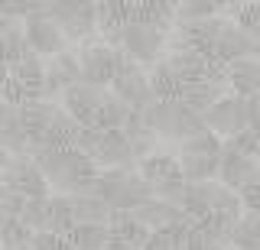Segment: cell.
Masks as SVG:
<instances>
[{
	"label": "cell",
	"instance_id": "32",
	"mask_svg": "<svg viewBox=\"0 0 260 250\" xmlns=\"http://www.w3.org/2000/svg\"><path fill=\"white\" fill-rule=\"evenodd\" d=\"M140 250H176V244H173V237H169L166 231H150V237L143 240Z\"/></svg>",
	"mask_w": 260,
	"mask_h": 250
},
{
	"label": "cell",
	"instance_id": "7",
	"mask_svg": "<svg viewBox=\"0 0 260 250\" xmlns=\"http://www.w3.org/2000/svg\"><path fill=\"white\" fill-rule=\"evenodd\" d=\"M257 52H260V39L247 36L241 26H234L231 20H224L221 33L211 43V59H215L218 65H231V62H241V59H257Z\"/></svg>",
	"mask_w": 260,
	"mask_h": 250
},
{
	"label": "cell",
	"instance_id": "15",
	"mask_svg": "<svg viewBox=\"0 0 260 250\" xmlns=\"http://www.w3.org/2000/svg\"><path fill=\"white\" fill-rule=\"evenodd\" d=\"M179 163V175H182L185 185H199V182H215L218 175V156H185V153H173Z\"/></svg>",
	"mask_w": 260,
	"mask_h": 250
},
{
	"label": "cell",
	"instance_id": "25",
	"mask_svg": "<svg viewBox=\"0 0 260 250\" xmlns=\"http://www.w3.org/2000/svg\"><path fill=\"white\" fill-rule=\"evenodd\" d=\"M20 221L36 234V231H49V198H26L23 201Z\"/></svg>",
	"mask_w": 260,
	"mask_h": 250
},
{
	"label": "cell",
	"instance_id": "5",
	"mask_svg": "<svg viewBox=\"0 0 260 250\" xmlns=\"http://www.w3.org/2000/svg\"><path fill=\"white\" fill-rule=\"evenodd\" d=\"M202 124H205L208 133H215L218 140H228V136L250 130L247 127V104L238 94H221L211 108L202 114Z\"/></svg>",
	"mask_w": 260,
	"mask_h": 250
},
{
	"label": "cell",
	"instance_id": "24",
	"mask_svg": "<svg viewBox=\"0 0 260 250\" xmlns=\"http://www.w3.org/2000/svg\"><path fill=\"white\" fill-rule=\"evenodd\" d=\"M130 111L120 104L117 98H104V104L98 108V114H94V127H101V130H120L124 127V120H127Z\"/></svg>",
	"mask_w": 260,
	"mask_h": 250
},
{
	"label": "cell",
	"instance_id": "10",
	"mask_svg": "<svg viewBox=\"0 0 260 250\" xmlns=\"http://www.w3.org/2000/svg\"><path fill=\"white\" fill-rule=\"evenodd\" d=\"M23 39H26L29 52L39 55V59H52V55H59V52L69 49L62 29L55 26L49 17H36V20L23 23Z\"/></svg>",
	"mask_w": 260,
	"mask_h": 250
},
{
	"label": "cell",
	"instance_id": "3",
	"mask_svg": "<svg viewBox=\"0 0 260 250\" xmlns=\"http://www.w3.org/2000/svg\"><path fill=\"white\" fill-rule=\"evenodd\" d=\"M46 17L62 29L65 43H85V39H94L98 36V26H94V4H78V0H69V4H43Z\"/></svg>",
	"mask_w": 260,
	"mask_h": 250
},
{
	"label": "cell",
	"instance_id": "30",
	"mask_svg": "<svg viewBox=\"0 0 260 250\" xmlns=\"http://www.w3.org/2000/svg\"><path fill=\"white\" fill-rule=\"evenodd\" d=\"M234 195H238V201H241L244 211H260V182H247V185H241Z\"/></svg>",
	"mask_w": 260,
	"mask_h": 250
},
{
	"label": "cell",
	"instance_id": "4",
	"mask_svg": "<svg viewBox=\"0 0 260 250\" xmlns=\"http://www.w3.org/2000/svg\"><path fill=\"white\" fill-rule=\"evenodd\" d=\"M162 46H166V33H159V29H153V26H140V23H127L117 33V46H114V49H120L140 68L143 65L153 68L162 59Z\"/></svg>",
	"mask_w": 260,
	"mask_h": 250
},
{
	"label": "cell",
	"instance_id": "27",
	"mask_svg": "<svg viewBox=\"0 0 260 250\" xmlns=\"http://www.w3.org/2000/svg\"><path fill=\"white\" fill-rule=\"evenodd\" d=\"M241 211L244 208H241L238 195H234L231 189H224V185H218L215 195H211V215H221V218H228V221H238Z\"/></svg>",
	"mask_w": 260,
	"mask_h": 250
},
{
	"label": "cell",
	"instance_id": "12",
	"mask_svg": "<svg viewBox=\"0 0 260 250\" xmlns=\"http://www.w3.org/2000/svg\"><path fill=\"white\" fill-rule=\"evenodd\" d=\"M224 78H228V91L238 98H250L260 91V59H241L224 65Z\"/></svg>",
	"mask_w": 260,
	"mask_h": 250
},
{
	"label": "cell",
	"instance_id": "9",
	"mask_svg": "<svg viewBox=\"0 0 260 250\" xmlns=\"http://www.w3.org/2000/svg\"><path fill=\"white\" fill-rule=\"evenodd\" d=\"M78 65H81V82L108 91V85L114 78V49L111 46H104V43H81Z\"/></svg>",
	"mask_w": 260,
	"mask_h": 250
},
{
	"label": "cell",
	"instance_id": "35",
	"mask_svg": "<svg viewBox=\"0 0 260 250\" xmlns=\"http://www.w3.org/2000/svg\"><path fill=\"white\" fill-rule=\"evenodd\" d=\"M7 159H10V156H7V153H4V150H0V169H4V166H7Z\"/></svg>",
	"mask_w": 260,
	"mask_h": 250
},
{
	"label": "cell",
	"instance_id": "23",
	"mask_svg": "<svg viewBox=\"0 0 260 250\" xmlns=\"http://www.w3.org/2000/svg\"><path fill=\"white\" fill-rule=\"evenodd\" d=\"M29 240H32V231L20 218H7L0 224V250H29Z\"/></svg>",
	"mask_w": 260,
	"mask_h": 250
},
{
	"label": "cell",
	"instance_id": "6",
	"mask_svg": "<svg viewBox=\"0 0 260 250\" xmlns=\"http://www.w3.org/2000/svg\"><path fill=\"white\" fill-rule=\"evenodd\" d=\"M0 189H10L23 198H49V182L43 179L29 156H10L7 166L0 169Z\"/></svg>",
	"mask_w": 260,
	"mask_h": 250
},
{
	"label": "cell",
	"instance_id": "28",
	"mask_svg": "<svg viewBox=\"0 0 260 250\" xmlns=\"http://www.w3.org/2000/svg\"><path fill=\"white\" fill-rule=\"evenodd\" d=\"M257 140H260L257 130H241V133H234V136H228V140H221V150H231V153H241V156L257 159V147H260Z\"/></svg>",
	"mask_w": 260,
	"mask_h": 250
},
{
	"label": "cell",
	"instance_id": "21",
	"mask_svg": "<svg viewBox=\"0 0 260 250\" xmlns=\"http://www.w3.org/2000/svg\"><path fill=\"white\" fill-rule=\"evenodd\" d=\"M46 68L52 72L55 78H59V85H62V91L69 85H78L81 82V65H78V52H72V49H65L59 55H52V59L46 62Z\"/></svg>",
	"mask_w": 260,
	"mask_h": 250
},
{
	"label": "cell",
	"instance_id": "34",
	"mask_svg": "<svg viewBox=\"0 0 260 250\" xmlns=\"http://www.w3.org/2000/svg\"><path fill=\"white\" fill-rule=\"evenodd\" d=\"M7 78H10V68H7V65H0V91H4V85H7Z\"/></svg>",
	"mask_w": 260,
	"mask_h": 250
},
{
	"label": "cell",
	"instance_id": "14",
	"mask_svg": "<svg viewBox=\"0 0 260 250\" xmlns=\"http://www.w3.org/2000/svg\"><path fill=\"white\" fill-rule=\"evenodd\" d=\"M134 221H140L146 231H162V228H169V224H176L179 218H182V211H179L176 205H166V201H159V198H150V201H143V205H137L134 211H127Z\"/></svg>",
	"mask_w": 260,
	"mask_h": 250
},
{
	"label": "cell",
	"instance_id": "31",
	"mask_svg": "<svg viewBox=\"0 0 260 250\" xmlns=\"http://www.w3.org/2000/svg\"><path fill=\"white\" fill-rule=\"evenodd\" d=\"M29 250H65V240L55 237L52 231H36L29 240Z\"/></svg>",
	"mask_w": 260,
	"mask_h": 250
},
{
	"label": "cell",
	"instance_id": "29",
	"mask_svg": "<svg viewBox=\"0 0 260 250\" xmlns=\"http://www.w3.org/2000/svg\"><path fill=\"white\" fill-rule=\"evenodd\" d=\"M182 195H185V182H182V175H173V179H162V182L153 185V198L166 201V205H176V208H179Z\"/></svg>",
	"mask_w": 260,
	"mask_h": 250
},
{
	"label": "cell",
	"instance_id": "22",
	"mask_svg": "<svg viewBox=\"0 0 260 250\" xmlns=\"http://www.w3.org/2000/svg\"><path fill=\"white\" fill-rule=\"evenodd\" d=\"M81 127L72 120L65 111H59L55 114V120L49 124V130L43 136V147H75V136H78Z\"/></svg>",
	"mask_w": 260,
	"mask_h": 250
},
{
	"label": "cell",
	"instance_id": "16",
	"mask_svg": "<svg viewBox=\"0 0 260 250\" xmlns=\"http://www.w3.org/2000/svg\"><path fill=\"white\" fill-rule=\"evenodd\" d=\"M137 169H140V179L150 185H156V182H162V179H173V175H179V163H176V156L173 153H166V150H156L153 156H146V159H140L137 163Z\"/></svg>",
	"mask_w": 260,
	"mask_h": 250
},
{
	"label": "cell",
	"instance_id": "13",
	"mask_svg": "<svg viewBox=\"0 0 260 250\" xmlns=\"http://www.w3.org/2000/svg\"><path fill=\"white\" fill-rule=\"evenodd\" d=\"M10 78L16 85L26 91L29 101H39L43 98V78H46V59H39V55H26L23 62H16L10 68Z\"/></svg>",
	"mask_w": 260,
	"mask_h": 250
},
{
	"label": "cell",
	"instance_id": "18",
	"mask_svg": "<svg viewBox=\"0 0 260 250\" xmlns=\"http://www.w3.org/2000/svg\"><path fill=\"white\" fill-rule=\"evenodd\" d=\"M72 215H75V224H91V228H108L111 208L104 205L101 198H94V195H75V198H72Z\"/></svg>",
	"mask_w": 260,
	"mask_h": 250
},
{
	"label": "cell",
	"instance_id": "2",
	"mask_svg": "<svg viewBox=\"0 0 260 250\" xmlns=\"http://www.w3.org/2000/svg\"><path fill=\"white\" fill-rule=\"evenodd\" d=\"M140 117H143V124L150 127V130L156 133L159 140L176 143V147H179V143H185L189 136H195V133L205 130L202 117L192 114L189 108H182L179 101H153Z\"/></svg>",
	"mask_w": 260,
	"mask_h": 250
},
{
	"label": "cell",
	"instance_id": "17",
	"mask_svg": "<svg viewBox=\"0 0 260 250\" xmlns=\"http://www.w3.org/2000/svg\"><path fill=\"white\" fill-rule=\"evenodd\" d=\"M150 198H153V189L137 172H130L127 179L120 182L117 195H114V201H111V211H134L137 205H143V201H150Z\"/></svg>",
	"mask_w": 260,
	"mask_h": 250
},
{
	"label": "cell",
	"instance_id": "19",
	"mask_svg": "<svg viewBox=\"0 0 260 250\" xmlns=\"http://www.w3.org/2000/svg\"><path fill=\"white\" fill-rule=\"evenodd\" d=\"M221 13V4H211V0H182V4L173 7V26H182V23H202Z\"/></svg>",
	"mask_w": 260,
	"mask_h": 250
},
{
	"label": "cell",
	"instance_id": "8",
	"mask_svg": "<svg viewBox=\"0 0 260 250\" xmlns=\"http://www.w3.org/2000/svg\"><path fill=\"white\" fill-rule=\"evenodd\" d=\"M104 98H108V91H104V88H94V85L78 82V85H69L62 91V104H65L62 111L75 120L78 127H91L98 108L104 104Z\"/></svg>",
	"mask_w": 260,
	"mask_h": 250
},
{
	"label": "cell",
	"instance_id": "1",
	"mask_svg": "<svg viewBox=\"0 0 260 250\" xmlns=\"http://www.w3.org/2000/svg\"><path fill=\"white\" fill-rule=\"evenodd\" d=\"M29 159L43 172V179L49 182V192L55 189V195L75 198V195H88L91 192L98 169L75 147H39Z\"/></svg>",
	"mask_w": 260,
	"mask_h": 250
},
{
	"label": "cell",
	"instance_id": "20",
	"mask_svg": "<svg viewBox=\"0 0 260 250\" xmlns=\"http://www.w3.org/2000/svg\"><path fill=\"white\" fill-rule=\"evenodd\" d=\"M75 228V215H72V198L69 195H49V231L55 237H65Z\"/></svg>",
	"mask_w": 260,
	"mask_h": 250
},
{
	"label": "cell",
	"instance_id": "33",
	"mask_svg": "<svg viewBox=\"0 0 260 250\" xmlns=\"http://www.w3.org/2000/svg\"><path fill=\"white\" fill-rule=\"evenodd\" d=\"M104 250H134V247H130V244H124L120 237H114V234L108 231V244H104Z\"/></svg>",
	"mask_w": 260,
	"mask_h": 250
},
{
	"label": "cell",
	"instance_id": "11",
	"mask_svg": "<svg viewBox=\"0 0 260 250\" xmlns=\"http://www.w3.org/2000/svg\"><path fill=\"white\" fill-rule=\"evenodd\" d=\"M215 182L224 185V189H231V192H238L241 185H247V182H260V166H257V159H250V156L221 150V156H218V175H215Z\"/></svg>",
	"mask_w": 260,
	"mask_h": 250
},
{
	"label": "cell",
	"instance_id": "26",
	"mask_svg": "<svg viewBox=\"0 0 260 250\" xmlns=\"http://www.w3.org/2000/svg\"><path fill=\"white\" fill-rule=\"evenodd\" d=\"M176 153H185V156H215V153H221V140L215 133L202 130V133L189 136L185 143H179Z\"/></svg>",
	"mask_w": 260,
	"mask_h": 250
},
{
	"label": "cell",
	"instance_id": "37",
	"mask_svg": "<svg viewBox=\"0 0 260 250\" xmlns=\"http://www.w3.org/2000/svg\"><path fill=\"white\" fill-rule=\"evenodd\" d=\"M228 250H231V247H228Z\"/></svg>",
	"mask_w": 260,
	"mask_h": 250
},
{
	"label": "cell",
	"instance_id": "36",
	"mask_svg": "<svg viewBox=\"0 0 260 250\" xmlns=\"http://www.w3.org/2000/svg\"><path fill=\"white\" fill-rule=\"evenodd\" d=\"M7 221V215H4V208H0V224H4Z\"/></svg>",
	"mask_w": 260,
	"mask_h": 250
}]
</instances>
